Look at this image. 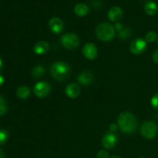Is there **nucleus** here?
<instances>
[{
  "instance_id": "obj_1",
  "label": "nucleus",
  "mask_w": 158,
  "mask_h": 158,
  "mask_svg": "<svg viewBox=\"0 0 158 158\" xmlns=\"http://www.w3.org/2000/svg\"><path fill=\"white\" fill-rule=\"evenodd\" d=\"M117 122L120 131L125 134H132L137 128V118L131 113H121L119 115Z\"/></svg>"
},
{
  "instance_id": "obj_2",
  "label": "nucleus",
  "mask_w": 158,
  "mask_h": 158,
  "mask_svg": "<svg viewBox=\"0 0 158 158\" xmlns=\"http://www.w3.org/2000/svg\"><path fill=\"white\" fill-rule=\"evenodd\" d=\"M51 74L58 81H63L70 73V66L65 62H56L51 66Z\"/></svg>"
},
{
  "instance_id": "obj_3",
  "label": "nucleus",
  "mask_w": 158,
  "mask_h": 158,
  "mask_svg": "<svg viewBox=\"0 0 158 158\" xmlns=\"http://www.w3.org/2000/svg\"><path fill=\"white\" fill-rule=\"evenodd\" d=\"M115 28L107 23H103L98 25L96 29L97 38L104 42L110 41L115 36Z\"/></svg>"
},
{
  "instance_id": "obj_4",
  "label": "nucleus",
  "mask_w": 158,
  "mask_h": 158,
  "mask_svg": "<svg viewBox=\"0 0 158 158\" xmlns=\"http://www.w3.org/2000/svg\"><path fill=\"white\" fill-rule=\"evenodd\" d=\"M157 125L153 121H147L142 124L140 133L147 139H153L157 133Z\"/></svg>"
},
{
  "instance_id": "obj_5",
  "label": "nucleus",
  "mask_w": 158,
  "mask_h": 158,
  "mask_svg": "<svg viewBox=\"0 0 158 158\" xmlns=\"http://www.w3.org/2000/svg\"><path fill=\"white\" fill-rule=\"evenodd\" d=\"M62 45L67 49H74L80 45V39L74 33H66L61 38Z\"/></svg>"
},
{
  "instance_id": "obj_6",
  "label": "nucleus",
  "mask_w": 158,
  "mask_h": 158,
  "mask_svg": "<svg viewBox=\"0 0 158 158\" xmlns=\"http://www.w3.org/2000/svg\"><path fill=\"white\" fill-rule=\"evenodd\" d=\"M34 94L39 98H45L49 94L51 86L46 82H39L34 86Z\"/></svg>"
},
{
  "instance_id": "obj_7",
  "label": "nucleus",
  "mask_w": 158,
  "mask_h": 158,
  "mask_svg": "<svg viewBox=\"0 0 158 158\" xmlns=\"http://www.w3.org/2000/svg\"><path fill=\"white\" fill-rule=\"evenodd\" d=\"M147 46H148V44H147L145 40L138 38L131 43V46H130V49L132 53L135 54V55H140L146 50Z\"/></svg>"
},
{
  "instance_id": "obj_8",
  "label": "nucleus",
  "mask_w": 158,
  "mask_h": 158,
  "mask_svg": "<svg viewBox=\"0 0 158 158\" xmlns=\"http://www.w3.org/2000/svg\"><path fill=\"white\" fill-rule=\"evenodd\" d=\"M83 56L88 60H94L97 58L98 55V51H97V46L93 43H86L83 48Z\"/></svg>"
},
{
  "instance_id": "obj_9",
  "label": "nucleus",
  "mask_w": 158,
  "mask_h": 158,
  "mask_svg": "<svg viewBox=\"0 0 158 158\" xmlns=\"http://www.w3.org/2000/svg\"><path fill=\"white\" fill-rule=\"evenodd\" d=\"M49 27L53 33L59 34L63 30L64 24L62 19L58 17H53L49 22Z\"/></svg>"
},
{
  "instance_id": "obj_10",
  "label": "nucleus",
  "mask_w": 158,
  "mask_h": 158,
  "mask_svg": "<svg viewBox=\"0 0 158 158\" xmlns=\"http://www.w3.org/2000/svg\"><path fill=\"white\" fill-rule=\"evenodd\" d=\"M117 143V136L112 133H108L102 139V145L106 149H111L114 148Z\"/></svg>"
},
{
  "instance_id": "obj_11",
  "label": "nucleus",
  "mask_w": 158,
  "mask_h": 158,
  "mask_svg": "<svg viewBox=\"0 0 158 158\" xmlns=\"http://www.w3.org/2000/svg\"><path fill=\"white\" fill-rule=\"evenodd\" d=\"M123 12L119 6H113L108 12V19L112 22H117L123 17Z\"/></svg>"
},
{
  "instance_id": "obj_12",
  "label": "nucleus",
  "mask_w": 158,
  "mask_h": 158,
  "mask_svg": "<svg viewBox=\"0 0 158 158\" xmlns=\"http://www.w3.org/2000/svg\"><path fill=\"white\" fill-rule=\"evenodd\" d=\"M94 80V75L89 71L86 70L82 72L78 76V81L83 86H88Z\"/></svg>"
},
{
  "instance_id": "obj_13",
  "label": "nucleus",
  "mask_w": 158,
  "mask_h": 158,
  "mask_svg": "<svg viewBox=\"0 0 158 158\" xmlns=\"http://www.w3.org/2000/svg\"><path fill=\"white\" fill-rule=\"evenodd\" d=\"M65 92H66L67 97H69V98H77L80 94V86L77 83H70V84L66 86Z\"/></svg>"
},
{
  "instance_id": "obj_14",
  "label": "nucleus",
  "mask_w": 158,
  "mask_h": 158,
  "mask_svg": "<svg viewBox=\"0 0 158 158\" xmlns=\"http://www.w3.org/2000/svg\"><path fill=\"white\" fill-rule=\"evenodd\" d=\"M114 28H115V30L118 32V37L120 40H126L131 35V29L128 27H125L121 23H117Z\"/></svg>"
},
{
  "instance_id": "obj_15",
  "label": "nucleus",
  "mask_w": 158,
  "mask_h": 158,
  "mask_svg": "<svg viewBox=\"0 0 158 158\" xmlns=\"http://www.w3.org/2000/svg\"><path fill=\"white\" fill-rule=\"evenodd\" d=\"M49 49V45L46 41H40L34 46V52L37 55H43Z\"/></svg>"
},
{
  "instance_id": "obj_16",
  "label": "nucleus",
  "mask_w": 158,
  "mask_h": 158,
  "mask_svg": "<svg viewBox=\"0 0 158 158\" xmlns=\"http://www.w3.org/2000/svg\"><path fill=\"white\" fill-rule=\"evenodd\" d=\"M89 11V7L84 3H78L74 7V12L78 16H85L86 15H87Z\"/></svg>"
},
{
  "instance_id": "obj_17",
  "label": "nucleus",
  "mask_w": 158,
  "mask_h": 158,
  "mask_svg": "<svg viewBox=\"0 0 158 158\" xmlns=\"http://www.w3.org/2000/svg\"><path fill=\"white\" fill-rule=\"evenodd\" d=\"M16 95L21 100H26L30 96V89L28 86H19L16 90Z\"/></svg>"
},
{
  "instance_id": "obj_18",
  "label": "nucleus",
  "mask_w": 158,
  "mask_h": 158,
  "mask_svg": "<svg viewBox=\"0 0 158 158\" xmlns=\"http://www.w3.org/2000/svg\"><path fill=\"white\" fill-rule=\"evenodd\" d=\"M144 11L148 15H154L158 12V7L154 2H148L144 6Z\"/></svg>"
},
{
  "instance_id": "obj_19",
  "label": "nucleus",
  "mask_w": 158,
  "mask_h": 158,
  "mask_svg": "<svg viewBox=\"0 0 158 158\" xmlns=\"http://www.w3.org/2000/svg\"><path fill=\"white\" fill-rule=\"evenodd\" d=\"M44 67H43V66L39 65V66H35V67L33 68V69H32V75L34 78H40V77H41L44 74Z\"/></svg>"
},
{
  "instance_id": "obj_20",
  "label": "nucleus",
  "mask_w": 158,
  "mask_h": 158,
  "mask_svg": "<svg viewBox=\"0 0 158 158\" xmlns=\"http://www.w3.org/2000/svg\"><path fill=\"white\" fill-rule=\"evenodd\" d=\"M7 112V105L6 100L2 96L0 95V116H2Z\"/></svg>"
},
{
  "instance_id": "obj_21",
  "label": "nucleus",
  "mask_w": 158,
  "mask_h": 158,
  "mask_svg": "<svg viewBox=\"0 0 158 158\" xmlns=\"http://www.w3.org/2000/svg\"><path fill=\"white\" fill-rule=\"evenodd\" d=\"M157 34L154 31H151V32H148V34L145 36V41L147 43H153V42L155 41L157 38Z\"/></svg>"
},
{
  "instance_id": "obj_22",
  "label": "nucleus",
  "mask_w": 158,
  "mask_h": 158,
  "mask_svg": "<svg viewBox=\"0 0 158 158\" xmlns=\"http://www.w3.org/2000/svg\"><path fill=\"white\" fill-rule=\"evenodd\" d=\"M9 138V134L5 130H0V145L3 144L7 141Z\"/></svg>"
},
{
  "instance_id": "obj_23",
  "label": "nucleus",
  "mask_w": 158,
  "mask_h": 158,
  "mask_svg": "<svg viewBox=\"0 0 158 158\" xmlns=\"http://www.w3.org/2000/svg\"><path fill=\"white\" fill-rule=\"evenodd\" d=\"M151 103L153 107L155 108V109H158V93L152 97Z\"/></svg>"
},
{
  "instance_id": "obj_24",
  "label": "nucleus",
  "mask_w": 158,
  "mask_h": 158,
  "mask_svg": "<svg viewBox=\"0 0 158 158\" xmlns=\"http://www.w3.org/2000/svg\"><path fill=\"white\" fill-rule=\"evenodd\" d=\"M97 158H109V154L106 151H100L97 154Z\"/></svg>"
},
{
  "instance_id": "obj_25",
  "label": "nucleus",
  "mask_w": 158,
  "mask_h": 158,
  "mask_svg": "<svg viewBox=\"0 0 158 158\" xmlns=\"http://www.w3.org/2000/svg\"><path fill=\"white\" fill-rule=\"evenodd\" d=\"M153 60H154V61L156 63L158 64V49H156V50L154 51V54H153Z\"/></svg>"
},
{
  "instance_id": "obj_26",
  "label": "nucleus",
  "mask_w": 158,
  "mask_h": 158,
  "mask_svg": "<svg viewBox=\"0 0 158 158\" xmlns=\"http://www.w3.org/2000/svg\"><path fill=\"white\" fill-rule=\"evenodd\" d=\"M117 125L116 124V123H112V124H110V130L111 131H113V132L117 131Z\"/></svg>"
},
{
  "instance_id": "obj_27",
  "label": "nucleus",
  "mask_w": 158,
  "mask_h": 158,
  "mask_svg": "<svg viewBox=\"0 0 158 158\" xmlns=\"http://www.w3.org/2000/svg\"><path fill=\"white\" fill-rule=\"evenodd\" d=\"M4 83V77L2 75H0V86Z\"/></svg>"
},
{
  "instance_id": "obj_28",
  "label": "nucleus",
  "mask_w": 158,
  "mask_h": 158,
  "mask_svg": "<svg viewBox=\"0 0 158 158\" xmlns=\"http://www.w3.org/2000/svg\"><path fill=\"white\" fill-rule=\"evenodd\" d=\"M0 158H4V153L2 150H0Z\"/></svg>"
},
{
  "instance_id": "obj_29",
  "label": "nucleus",
  "mask_w": 158,
  "mask_h": 158,
  "mask_svg": "<svg viewBox=\"0 0 158 158\" xmlns=\"http://www.w3.org/2000/svg\"><path fill=\"white\" fill-rule=\"evenodd\" d=\"M2 66H3V63H2V59L0 58V70H1V69H2Z\"/></svg>"
},
{
  "instance_id": "obj_30",
  "label": "nucleus",
  "mask_w": 158,
  "mask_h": 158,
  "mask_svg": "<svg viewBox=\"0 0 158 158\" xmlns=\"http://www.w3.org/2000/svg\"><path fill=\"white\" fill-rule=\"evenodd\" d=\"M110 158H121L120 157H119V156H114V157H110Z\"/></svg>"
},
{
  "instance_id": "obj_31",
  "label": "nucleus",
  "mask_w": 158,
  "mask_h": 158,
  "mask_svg": "<svg viewBox=\"0 0 158 158\" xmlns=\"http://www.w3.org/2000/svg\"><path fill=\"white\" fill-rule=\"evenodd\" d=\"M139 158H143V157H139Z\"/></svg>"
},
{
  "instance_id": "obj_32",
  "label": "nucleus",
  "mask_w": 158,
  "mask_h": 158,
  "mask_svg": "<svg viewBox=\"0 0 158 158\" xmlns=\"http://www.w3.org/2000/svg\"><path fill=\"white\" fill-rule=\"evenodd\" d=\"M157 43H158V35H157Z\"/></svg>"
}]
</instances>
